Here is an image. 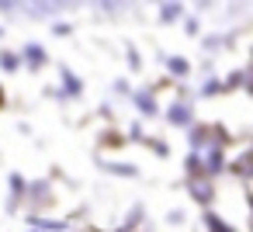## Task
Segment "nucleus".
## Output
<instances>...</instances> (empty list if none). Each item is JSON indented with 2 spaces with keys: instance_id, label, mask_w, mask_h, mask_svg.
Here are the masks:
<instances>
[{
  "instance_id": "8",
  "label": "nucleus",
  "mask_w": 253,
  "mask_h": 232,
  "mask_svg": "<svg viewBox=\"0 0 253 232\" xmlns=\"http://www.w3.org/2000/svg\"><path fill=\"white\" fill-rule=\"evenodd\" d=\"M222 166H225V159H222V149H218V146H215V149H208V170H211V173H218Z\"/></svg>"
},
{
  "instance_id": "6",
  "label": "nucleus",
  "mask_w": 253,
  "mask_h": 232,
  "mask_svg": "<svg viewBox=\"0 0 253 232\" xmlns=\"http://www.w3.org/2000/svg\"><path fill=\"white\" fill-rule=\"evenodd\" d=\"M177 18H180V4H163V7H160V21L170 25V21H177Z\"/></svg>"
},
{
  "instance_id": "9",
  "label": "nucleus",
  "mask_w": 253,
  "mask_h": 232,
  "mask_svg": "<svg viewBox=\"0 0 253 232\" xmlns=\"http://www.w3.org/2000/svg\"><path fill=\"white\" fill-rule=\"evenodd\" d=\"M28 222H32V225H39V229H52V232H59V229H63V222H52V218H32V215H28Z\"/></svg>"
},
{
  "instance_id": "11",
  "label": "nucleus",
  "mask_w": 253,
  "mask_h": 232,
  "mask_svg": "<svg viewBox=\"0 0 253 232\" xmlns=\"http://www.w3.org/2000/svg\"><path fill=\"white\" fill-rule=\"evenodd\" d=\"M104 170H115V173H125V177L135 173V166H128V163H104Z\"/></svg>"
},
{
  "instance_id": "12",
  "label": "nucleus",
  "mask_w": 253,
  "mask_h": 232,
  "mask_svg": "<svg viewBox=\"0 0 253 232\" xmlns=\"http://www.w3.org/2000/svg\"><path fill=\"white\" fill-rule=\"evenodd\" d=\"M0 66H4V70H18V56L14 52H0Z\"/></svg>"
},
{
  "instance_id": "13",
  "label": "nucleus",
  "mask_w": 253,
  "mask_h": 232,
  "mask_svg": "<svg viewBox=\"0 0 253 232\" xmlns=\"http://www.w3.org/2000/svg\"><path fill=\"white\" fill-rule=\"evenodd\" d=\"M191 194H194V197H201V201H208V194H211V191H208L205 184H198V180H194V184H191Z\"/></svg>"
},
{
  "instance_id": "7",
  "label": "nucleus",
  "mask_w": 253,
  "mask_h": 232,
  "mask_svg": "<svg viewBox=\"0 0 253 232\" xmlns=\"http://www.w3.org/2000/svg\"><path fill=\"white\" fill-rule=\"evenodd\" d=\"M135 108H139L142 115H156V104H153L149 94H135Z\"/></svg>"
},
{
  "instance_id": "5",
  "label": "nucleus",
  "mask_w": 253,
  "mask_h": 232,
  "mask_svg": "<svg viewBox=\"0 0 253 232\" xmlns=\"http://www.w3.org/2000/svg\"><path fill=\"white\" fill-rule=\"evenodd\" d=\"M205 222H208V229H211V232H236L232 225H225V222H222L218 215H211V211H205Z\"/></svg>"
},
{
  "instance_id": "14",
  "label": "nucleus",
  "mask_w": 253,
  "mask_h": 232,
  "mask_svg": "<svg viewBox=\"0 0 253 232\" xmlns=\"http://www.w3.org/2000/svg\"><path fill=\"white\" fill-rule=\"evenodd\" d=\"M21 187H25V180H21V177H18V173H11V191H14V194H18V191H21Z\"/></svg>"
},
{
  "instance_id": "3",
  "label": "nucleus",
  "mask_w": 253,
  "mask_h": 232,
  "mask_svg": "<svg viewBox=\"0 0 253 232\" xmlns=\"http://www.w3.org/2000/svg\"><path fill=\"white\" fill-rule=\"evenodd\" d=\"M167 70H170L173 77H187V73H191L187 59H180V56H170V59H167Z\"/></svg>"
},
{
  "instance_id": "1",
  "label": "nucleus",
  "mask_w": 253,
  "mask_h": 232,
  "mask_svg": "<svg viewBox=\"0 0 253 232\" xmlns=\"http://www.w3.org/2000/svg\"><path fill=\"white\" fill-rule=\"evenodd\" d=\"M25 63H28L32 70L45 66V49H42V45H35V42H32V45H25Z\"/></svg>"
},
{
  "instance_id": "4",
  "label": "nucleus",
  "mask_w": 253,
  "mask_h": 232,
  "mask_svg": "<svg viewBox=\"0 0 253 232\" xmlns=\"http://www.w3.org/2000/svg\"><path fill=\"white\" fill-rule=\"evenodd\" d=\"M59 77H63V83H66V94H70V97H77V94H80V80H77V77H73L66 66L59 70Z\"/></svg>"
},
{
  "instance_id": "10",
  "label": "nucleus",
  "mask_w": 253,
  "mask_h": 232,
  "mask_svg": "<svg viewBox=\"0 0 253 232\" xmlns=\"http://www.w3.org/2000/svg\"><path fill=\"white\" fill-rule=\"evenodd\" d=\"M56 11H59L56 4H32L28 7V14H56Z\"/></svg>"
},
{
  "instance_id": "2",
  "label": "nucleus",
  "mask_w": 253,
  "mask_h": 232,
  "mask_svg": "<svg viewBox=\"0 0 253 232\" xmlns=\"http://www.w3.org/2000/svg\"><path fill=\"white\" fill-rule=\"evenodd\" d=\"M167 118H170L173 125H187V121H191V104H173V108L167 111Z\"/></svg>"
},
{
  "instance_id": "15",
  "label": "nucleus",
  "mask_w": 253,
  "mask_h": 232,
  "mask_svg": "<svg viewBox=\"0 0 253 232\" xmlns=\"http://www.w3.org/2000/svg\"><path fill=\"white\" fill-rule=\"evenodd\" d=\"M0 35H4V28H0Z\"/></svg>"
},
{
  "instance_id": "16",
  "label": "nucleus",
  "mask_w": 253,
  "mask_h": 232,
  "mask_svg": "<svg viewBox=\"0 0 253 232\" xmlns=\"http://www.w3.org/2000/svg\"><path fill=\"white\" fill-rule=\"evenodd\" d=\"M32 232H39V229H32Z\"/></svg>"
}]
</instances>
